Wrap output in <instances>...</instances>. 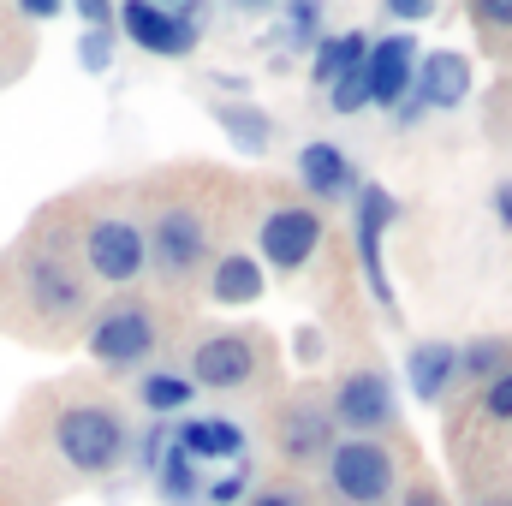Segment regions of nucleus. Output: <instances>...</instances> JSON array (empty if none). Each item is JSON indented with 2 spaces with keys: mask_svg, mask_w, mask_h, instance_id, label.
<instances>
[{
  "mask_svg": "<svg viewBox=\"0 0 512 506\" xmlns=\"http://www.w3.org/2000/svg\"><path fill=\"white\" fill-rule=\"evenodd\" d=\"M239 191L215 173H173L137 191L143 262L167 298H197L239 227Z\"/></svg>",
  "mask_w": 512,
  "mask_h": 506,
  "instance_id": "2",
  "label": "nucleus"
},
{
  "mask_svg": "<svg viewBox=\"0 0 512 506\" xmlns=\"http://www.w3.org/2000/svg\"><path fill=\"white\" fill-rule=\"evenodd\" d=\"M0 316L30 346H72L90 328L96 286L84 280L78 256L66 251L54 215H42V227L6 256V268H0Z\"/></svg>",
  "mask_w": 512,
  "mask_h": 506,
  "instance_id": "3",
  "label": "nucleus"
},
{
  "mask_svg": "<svg viewBox=\"0 0 512 506\" xmlns=\"http://www.w3.org/2000/svg\"><path fill=\"white\" fill-rule=\"evenodd\" d=\"M459 96H465V60H459V54H435V60H423L417 102H429V108H447V102H459Z\"/></svg>",
  "mask_w": 512,
  "mask_h": 506,
  "instance_id": "18",
  "label": "nucleus"
},
{
  "mask_svg": "<svg viewBox=\"0 0 512 506\" xmlns=\"http://www.w3.org/2000/svg\"><path fill=\"white\" fill-rule=\"evenodd\" d=\"M507 358H512L507 340H477L471 352H459V370H465V376H477V381H495Z\"/></svg>",
  "mask_w": 512,
  "mask_h": 506,
  "instance_id": "23",
  "label": "nucleus"
},
{
  "mask_svg": "<svg viewBox=\"0 0 512 506\" xmlns=\"http://www.w3.org/2000/svg\"><path fill=\"white\" fill-rule=\"evenodd\" d=\"M155 483L167 489V501H179V506H191L197 501V477H191V459L173 447L167 459H155Z\"/></svg>",
  "mask_w": 512,
  "mask_h": 506,
  "instance_id": "22",
  "label": "nucleus"
},
{
  "mask_svg": "<svg viewBox=\"0 0 512 506\" xmlns=\"http://www.w3.org/2000/svg\"><path fill=\"white\" fill-rule=\"evenodd\" d=\"M274 381V340L256 328H209L191 340V387L245 399Z\"/></svg>",
  "mask_w": 512,
  "mask_h": 506,
  "instance_id": "5",
  "label": "nucleus"
},
{
  "mask_svg": "<svg viewBox=\"0 0 512 506\" xmlns=\"http://www.w3.org/2000/svg\"><path fill=\"white\" fill-rule=\"evenodd\" d=\"M471 506H512V495H477Z\"/></svg>",
  "mask_w": 512,
  "mask_h": 506,
  "instance_id": "33",
  "label": "nucleus"
},
{
  "mask_svg": "<svg viewBox=\"0 0 512 506\" xmlns=\"http://www.w3.org/2000/svg\"><path fill=\"white\" fill-rule=\"evenodd\" d=\"M179 453L197 465V459H239L245 453V429L227 423V417H191L179 423Z\"/></svg>",
  "mask_w": 512,
  "mask_h": 506,
  "instance_id": "15",
  "label": "nucleus"
},
{
  "mask_svg": "<svg viewBox=\"0 0 512 506\" xmlns=\"http://www.w3.org/2000/svg\"><path fill=\"white\" fill-rule=\"evenodd\" d=\"M245 506H310V495H304L298 483H268V489H256Z\"/></svg>",
  "mask_w": 512,
  "mask_h": 506,
  "instance_id": "26",
  "label": "nucleus"
},
{
  "mask_svg": "<svg viewBox=\"0 0 512 506\" xmlns=\"http://www.w3.org/2000/svg\"><path fill=\"white\" fill-rule=\"evenodd\" d=\"M370 102V90H364V72H352V78H340L334 84V114H358Z\"/></svg>",
  "mask_w": 512,
  "mask_h": 506,
  "instance_id": "25",
  "label": "nucleus"
},
{
  "mask_svg": "<svg viewBox=\"0 0 512 506\" xmlns=\"http://www.w3.org/2000/svg\"><path fill=\"white\" fill-rule=\"evenodd\" d=\"M24 60H30V30H24V18H18V12H0V84L18 78Z\"/></svg>",
  "mask_w": 512,
  "mask_h": 506,
  "instance_id": "21",
  "label": "nucleus"
},
{
  "mask_svg": "<svg viewBox=\"0 0 512 506\" xmlns=\"http://www.w3.org/2000/svg\"><path fill=\"white\" fill-rule=\"evenodd\" d=\"M328 465V495L340 506H387L399 495V453L382 441H334Z\"/></svg>",
  "mask_w": 512,
  "mask_h": 506,
  "instance_id": "7",
  "label": "nucleus"
},
{
  "mask_svg": "<svg viewBox=\"0 0 512 506\" xmlns=\"http://www.w3.org/2000/svg\"><path fill=\"white\" fill-rule=\"evenodd\" d=\"M310 506H322V501H310Z\"/></svg>",
  "mask_w": 512,
  "mask_h": 506,
  "instance_id": "34",
  "label": "nucleus"
},
{
  "mask_svg": "<svg viewBox=\"0 0 512 506\" xmlns=\"http://www.w3.org/2000/svg\"><path fill=\"white\" fill-rule=\"evenodd\" d=\"M167 340V322H161V304L155 298H114V304H96L90 328H84V346L90 358L108 370V376H126V370H143Z\"/></svg>",
  "mask_w": 512,
  "mask_h": 506,
  "instance_id": "6",
  "label": "nucleus"
},
{
  "mask_svg": "<svg viewBox=\"0 0 512 506\" xmlns=\"http://www.w3.org/2000/svg\"><path fill=\"white\" fill-rule=\"evenodd\" d=\"M54 227L66 239V251L78 256L90 286L131 292L149 262H143V227H137V191H90L72 197L66 209H54Z\"/></svg>",
  "mask_w": 512,
  "mask_h": 506,
  "instance_id": "4",
  "label": "nucleus"
},
{
  "mask_svg": "<svg viewBox=\"0 0 512 506\" xmlns=\"http://www.w3.org/2000/svg\"><path fill=\"white\" fill-rule=\"evenodd\" d=\"M411 84H417V42L411 36H387V42H376L364 54V90H370V102L399 108V96Z\"/></svg>",
  "mask_w": 512,
  "mask_h": 506,
  "instance_id": "12",
  "label": "nucleus"
},
{
  "mask_svg": "<svg viewBox=\"0 0 512 506\" xmlns=\"http://www.w3.org/2000/svg\"><path fill=\"white\" fill-rule=\"evenodd\" d=\"M328 417H334V429H352V441H370L376 429L393 423V387H387V376L382 370H346L334 381Z\"/></svg>",
  "mask_w": 512,
  "mask_h": 506,
  "instance_id": "10",
  "label": "nucleus"
},
{
  "mask_svg": "<svg viewBox=\"0 0 512 506\" xmlns=\"http://www.w3.org/2000/svg\"><path fill=\"white\" fill-rule=\"evenodd\" d=\"M102 60H108V36H90L84 42V66H102Z\"/></svg>",
  "mask_w": 512,
  "mask_h": 506,
  "instance_id": "30",
  "label": "nucleus"
},
{
  "mask_svg": "<svg viewBox=\"0 0 512 506\" xmlns=\"http://www.w3.org/2000/svg\"><path fill=\"white\" fill-rule=\"evenodd\" d=\"M316 18H322L316 6H298V12H292V24H298L292 36H298V42H310V36H316Z\"/></svg>",
  "mask_w": 512,
  "mask_h": 506,
  "instance_id": "28",
  "label": "nucleus"
},
{
  "mask_svg": "<svg viewBox=\"0 0 512 506\" xmlns=\"http://www.w3.org/2000/svg\"><path fill=\"white\" fill-rule=\"evenodd\" d=\"M137 399H143L149 411H179V405L191 399V381H185V376H143Z\"/></svg>",
  "mask_w": 512,
  "mask_h": 506,
  "instance_id": "24",
  "label": "nucleus"
},
{
  "mask_svg": "<svg viewBox=\"0 0 512 506\" xmlns=\"http://www.w3.org/2000/svg\"><path fill=\"white\" fill-rule=\"evenodd\" d=\"M268 435H274V453L298 471V465H322L334 453V417L316 393H286L274 411H268Z\"/></svg>",
  "mask_w": 512,
  "mask_h": 506,
  "instance_id": "8",
  "label": "nucleus"
},
{
  "mask_svg": "<svg viewBox=\"0 0 512 506\" xmlns=\"http://www.w3.org/2000/svg\"><path fill=\"white\" fill-rule=\"evenodd\" d=\"M399 506H447V495H441V489H435L429 477H417V483H411V489L399 495Z\"/></svg>",
  "mask_w": 512,
  "mask_h": 506,
  "instance_id": "27",
  "label": "nucleus"
},
{
  "mask_svg": "<svg viewBox=\"0 0 512 506\" xmlns=\"http://www.w3.org/2000/svg\"><path fill=\"white\" fill-rule=\"evenodd\" d=\"M126 441V411L96 381H54L18 405L6 429V465L30 501L48 506L72 489L114 477L126 459Z\"/></svg>",
  "mask_w": 512,
  "mask_h": 506,
  "instance_id": "1",
  "label": "nucleus"
},
{
  "mask_svg": "<svg viewBox=\"0 0 512 506\" xmlns=\"http://www.w3.org/2000/svg\"><path fill=\"white\" fill-rule=\"evenodd\" d=\"M322 233H328L322 209H310V203H280V209H268V215H262L256 245H262V256H268L274 268L298 274L310 256L322 251Z\"/></svg>",
  "mask_w": 512,
  "mask_h": 506,
  "instance_id": "9",
  "label": "nucleus"
},
{
  "mask_svg": "<svg viewBox=\"0 0 512 506\" xmlns=\"http://www.w3.org/2000/svg\"><path fill=\"white\" fill-rule=\"evenodd\" d=\"M495 209H501V221H507V227H512V179H507V185H501V191H495Z\"/></svg>",
  "mask_w": 512,
  "mask_h": 506,
  "instance_id": "31",
  "label": "nucleus"
},
{
  "mask_svg": "<svg viewBox=\"0 0 512 506\" xmlns=\"http://www.w3.org/2000/svg\"><path fill=\"white\" fill-rule=\"evenodd\" d=\"M364 54H370V42L364 36H334L322 54H316V84H340V78H352V72H364Z\"/></svg>",
  "mask_w": 512,
  "mask_h": 506,
  "instance_id": "19",
  "label": "nucleus"
},
{
  "mask_svg": "<svg viewBox=\"0 0 512 506\" xmlns=\"http://www.w3.org/2000/svg\"><path fill=\"white\" fill-rule=\"evenodd\" d=\"M405 376L417 387V399H447V387L459 376V346H447V340H429V346H417L411 352V364H405Z\"/></svg>",
  "mask_w": 512,
  "mask_h": 506,
  "instance_id": "16",
  "label": "nucleus"
},
{
  "mask_svg": "<svg viewBox=\"0 0 512 506\" xmlns=\"http://www.w3.org/2000/svg\"><path fill=\"white\" fill-rule=\"evenodd\" d=\"M203 292H209V304H251L256 292H262V268H256L251 256H221L209 268Z\"/></svg>",
  "mask_w": 512,
  "mask_h": 506,
  "instance_id": "17",
  "label": "nucleus"
},
{
  "mask_svg": "<svg viewBox=\"0 0 512 506\" xmlns=\"http://www.w3.org/2000/svg\"><path fill=\"white\" fill-rule=\"evenodd\" d=\"M239 495H245V477H227V483H215V489H209V501H215V506L239 501Z\"/></svg>",
  "mask_w": 512,
  "mask_h": 506,
  "instance_id": "29",
  "label": "nucleus"
},
{
  "mask_svg": "<svg viewBox=\"0 0 512 506\" xmlns=\"http://www.w3.org/2000/svg\"><path fill=\"white\" fill-rule=\"evenodd\" d=\"M298 179H304V191H310V197L340 203V197H352L358 167H352L334 143H304V149H298Z\"/></svg>",
  "mask_w": 512,
  "mask_h": 506,
  "instance_id": "14",
  "label": "nucleus"
},
{
  "mask_svg": "<svg viewBox=\"0 0 512 506\" xmlns=\"http://www.w3.org/2000/svg\"><path fill=\"white\" fill-rule=\"evenodd\" d=\"M423 12H429L423 0H399V6H393V18H423Z\"/></svg>",
  "mask_w": 512,
  "mask_h": 506,
  "instance_id": "32",
  "label": "nucleus"
},
{
  "mask_svg": "<svg viewBox=\"0 0 512 506\" xmlns=\"http://www.w3.org/2000/svg\"><path fill=\"white\" fill-rule=\"evenodd\" d=\"M471 417H477L483 429H512V370H501L495 381H483V393H477Z\"/></svg>",
  "mask_w": 512,
  "mask_h": 506,
  "instance_id": "20",
  "label": "nucleus"
},
{
  "mask_svg": "<svg viewBox=\"0 0 512 506\" xmlns=\"http://www.w3.org/2000/svg\"><path fill=\"white\" fill-rule=\"evenodd\" d=\"M387 221H393V197L370 185L364 203H358V256H364V280H370V292L393 310V286H387V268H382V227Z\"/></svg>",
  "mask_w": 512,
  "mask_h": 506,
  "instance_id": "13",
  "label": "nucleus"
},
{
  "mask_svg": "<svg viewBox=\"0 0 512 506\" xmlns=\"http://www.w3.org/2000/svg\"><path fill=\"white\" fill-rule=\"evenodd\" d=\"M120 24L149 54H191L197 48V12L191 6H143V0H131L120 12Z\"/></svg>",
  "mask_w": 512,
  "mask_h": 506,
  "instance_id": "11",
  "label": "nucleus"
}]
</instances>
